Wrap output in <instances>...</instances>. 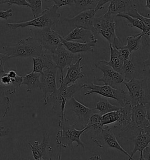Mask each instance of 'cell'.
Listing matches in <instances>:
<instances>
[{
	"label": "cell",
	"instance_id": "8",
	"mask_svg": "<svg viewBox=\"0 0 150 160\" xmlns=\"http://www.w3.org/2000/svg\"><path fill=\"white\" fill-rule=\"evenodd\" d=\"M35 37L45 52L52 53L62 44L60 35L52 28L35 31Z\"/></svg>",
	"mask_w": 150,
	"mask_h": 160
},
{
	"label": "cell",
	"instance_id": "4",
	"mask_svg": "<svg viewBox=\"0 0 150 160\" xmlns=\"http://www.w3.org/2000/svg\"><path fill=\"white\" fill-rule=\"evenodd\" d=\"M93 27L96 35L100 34L108 41L110 45L117 49H121L124 43L116 33V21L114 16L106 14L93 19Z\"/></svg>",
	"mask_w": 150,
	"mask_h": 160
},
{
	"label": "cell",
	"instance_id": "16",
	"mask_svg": "<svg viewBox=\"0 0 150 160\" xmlns=\"http://www.w3.org/2000/svg\"><path fill=\"white\" fill-rule=\"evenodd\" d=\"M136 8L135 0H112L107 13L112 16L120 14H127L130 10Z\"/></svg>",
	"mask_w": 150,
	"mask_h": 160
},
{
	"label": "cell",
	"instance_id": "1",
	"mask_svg": "<svg viewBox=\"0 0 150 160\" xmlns=\"http://www.w3.org/2000/svg\"><path fill=\"white\" fill-rule=\"evenodd\" d=\"M80 83H73L69 86H60L53 93L48 96L43 100V105L52 104L53 110L59 115V126L63 122L65 116V110L68 102L70 100L76 92L82 89Z\"/></svg>",
	"mask_w": 150,
	"mask_h": 160
},
{
	"label": "cell",
	"instance_id": "53",
	"mask_svg": "<svg viewBox=\"0 0 150 160\" xmlns=\"http://www.w3.org/2000/svg\"><path fill=\"white\" fill-rule=\"evenodd\" d=\"M45 160V159H44V158H38V159H37V160Z\"/></svg>",
	"mask_w": 150,
	"mask_h": 160
},
{
	"label": "cell",
	"instance_id": "3",
	"mask_svg": "<svg viewBox=\"0 0 150 160\" xmlns=\"http://www.w3.org/2000/svg\"><path fill=\"white\" fill-rule=\"evenodd\" d=\"M2 49L9 58H33L40 57L45 52L40 43L33 37L22 39L14 46H4Z\"/></svg>",
	"mask_w": 150,
	"mask_h": 160
},
{
	"label": "cell",
	"instance_id": "52",
	"mask_svg": "<svg viewBox=\"0 0 150 160\" xmlns=\"http://www.w3.org/2000/svg\"><path fill=\"white\" fill-rule=\"evenodd\" d=\"M5 92L4 90L2 89V88L0 86V96H2V95H5Z\"/></svg>",
	"mask_w": 150,
	"mask_h": 160
},
{
	"label": "cell",
	"instance_id": "5",
	"mask_svg": "<svg viewBox=\"0 0 150 160\" xmlns=\"http://www.w3.org/2000/svg\"><path fill=\"white\" fill-rule=\"evenodd\" d=\"M58 9L59 8L54 4L43 11L41 15L32 20L20 22L7 23V25L12 30L28 27H32L39 29L52 28V26L59 22L61 18V14L58 12Z\"/></svg>",
	"mask_w": 150,
	"mask_h": 160
},
{
	"label": "cell",
	"instance_id": "24",
	"mask_svg": "<svg viewBox=\"0 0 150 160\" xmlns=\"http://www.w3.org/2000/svg\"><path fill=\"white\" fill-rule=\"evenodd\" d=\"M133 141H134V147L133 150L131 151V154H130L131 158H133V156L134 154L137 151H139L140 153V157L139 160H143L142 152L150 144V138L142 132V130L137 135V136L133 140Z\"/></svg>",
	"mask_w": 150,
	"mask_h": 160
},
{
	"label": "cell",
	"instance_id": "36",
	"mask_svg": "<svg viewBox=\"0 0 150 160\" xmlns=\"http://www.w3.org/2000/svg\"><path fill=\"white\" fill-rule=\"evenodd\" d=\"M118 114L117 111L106 113L102 116V123L103 126L117 122Z\"/></svg>",
	"mask_w": 150,
	"mask_h": 160
},
{
	"label": "cell",
	"instance_id": "2",
	"mask_svg": "<svg viewBox=\"0 0 150 160\" xmlns=\"http://www.w3.org/2000/svg\"><path fill=\"white\" fill-rule=\"evenodd\" d=\"M76 124H71L69 120L65 118L61 125L59 126L60 130L57 132L56 141L59 149L62 147L65 148H69L71 150H74L73 142L77 143L78 147L81 146L84 149V143L81 140L80 137L87 130H89L88 126L84 127L79 130L75 128Z\"/></svg>",
	"mask_w": 150,
	"mask_h": 160
},
{
	"label": "cell",
	"instance_id": "9",
	"mask_svg": "<svg viewBox=\"0 0 150 160\" xmlns=\"http://www.w3.org/2000/svg\"><path fill=\"white\" fill-rule=\"evenodd\" d=\"M96 68L103 72V76L97 78L98 82H102L105 85H108L114 89L122 88V85L124 82V76L114 71L112 67L102 60L95 64Z\"/></svg>",
	"mask_w": 150,
	"mask_h": 160
},
{
	"label": "cell",
	"instance_id": "35",
	"mask_svg": "<svg viewBox=\"0 0 150 160\" xmlns=\"http://www.w3.org/2000/svg\"><path fill=\"white\" fill-rule=\"evenodd\" d=\"M30 5V8L32 11L33 17L37 18L41 15L42 12V0H26Z\"/></svg>",
	"mask_w": 150,
	"mask_h": 160
},
{
	"label": "cell",
	"instance_id": "13",
	"mask_svg": "<svg viewBox=\"0 0 150 160\" xmlns=\"http://www.w3.org/2000/svg\"><path fill=\"white\" fill-rule=\"evenodd\" d=\"M58 69V68L55 64L46 70L43 71L41 73L40 79L42 85L41 90L43 93L44 99H46L50 94L55 92L58 89L56 84Z\"/></svg>",
	"mask_w": 150,
	"mask_h": 160
},
{
	"label": "cell",
	"instance_id": "44",
	"mask_svg": "<svg viewBox=\"0 0 150 160\" xmlns=\"http://www.w3.org/2000/svg\"><path fill=\"white\" fill-rule=\"evenodd\" d=\"M112 0H100L98 2V5L96 7L95 10L98 11V10H103L104 8V5L107 4L108 2H110Z\"/></svg>",
	"mask_w": 150,
	"mask_h": 160
},
{
	"label": "cell",
	"instance_id": "22",
	"mask_svg": "<svg viewBox=\"0 0 150 160\" xmlns=\"http://www.w3.org/2000/svg\"><path fill=\"white\" fill-rule=\"evenodd\" d=\"M63 38L68 41L82 40L83 43L89 42L97 39L96 35L91 31L81 28H75Z\"/></svg>",
	"mask_w": 150,
	"mask_h": 160
},
{
	"label": "cell",
	"instance_id": "37",
	"mask_svg": "<svg viewBox=\"0 0 150 160\" xmlns=\"http://www.w3.org/2000/svg\"><path fill=\"white\" fill-rule=\"evenodd\" d=\"M52 1L55 3V5H56L59 8L65 6V5H69L72 7L75 4L76 0H48Z\"/></svg>",
	"mask_w": 150,
	"mask_h": 160
},
{
	"label": "cell",
	"instance_id": "15",
	"mask_svg": "<svg viewBox=\"0 0 150 160\" xmlns=\"http://www.w3.org/2000/svg\"><path fill=\"white\" fill-rule=\"evenodd\" d=\"M83 58L80 57L75 63H73L68 68V71L65 77L59 80L60 86H66L70 83H75L79 79L84 78V74L82 73L83 66L81 65Z\"/></svg>",
	"mask_w": 150,
	"mask_h": 160
},
{
	"label": "cell",
	"instance_id": "11",
	"mask_svg": "<svg viewBox=\"0 0 150 160\" xmlns=\"http://www.w3.org/2000/svg\"><path fill=\"white\" fill-rule=\"evenodd\" d=\"M96 12L95 10L83 11L75 15L72 18H64L63 22L70 28H73V29L75 28L85 29L91 31L96 35L94 29L93 19L95 18Z\"/></svg>",
	"mask_w": 150,
	"mask_h": 160
},
{
	"label": "cell",
	"instance_id": "30",
	"mask_svg": "<svg viewBox=\"0 0 150 160\" xmlns=\"http://www.w3.org/2000/svg\"><path fill=\"white\" fill-rule=\"evenodd\" d=\"M94 108L103 115L106 113L117 111L120 108L110 103L107 99L102 98L96 104V108Z\"/></svg>",
	"mask_w": 150,
	"mask_h": 160
},
{
	"label": "cell",
	"instance_id": "12",
	"mask_svg": "<svg viewBox=\"0 0 150 160\" xmlns=\"http://www.w3.org/2000/svg\"><path fill=\"white\" fill-rule=\"evenodd\" d=\"M76 56L75 54L72 53L66 48L63 44L58 48V49L53 53H52V61L56 65L58 69L61 71L60 79L63 78V70L66 66H69L75 61H78L80 58Z\"/></svg>",
	"mask_w": 150,
	"mask_h": 160
},
{
	"label": "cell",
	"instance_id": "32",
	"mask_svg": "<svg viewBox=\"0 0 150 160\" xmlns=\"http://www.w3.org/2000/svg\"><path fill=\"white\" fill-rule=\"evenodd\" d=\"M136 71V66L131 59L124 61L122 68V74L124 77V82H128L134 78Z\"/></svg>",
	"mask_w": 150,
	"mask_h": 160
},
{
	"label": "cell",
	"instance_id": "39",
	"mask_svg": "<svg viewBox=\"0 0 150 160\" xmlns=\"http://www.w3.org/2000/svg\"><path fill=\"white\" fill-rule=\"evenodd\" d=\"M8 5H17L30 8V5L26 0H9Z\"/></svg>",
	"mask_w": 150,
	"mask_h": 160
},
{
	"label": "cell",
	"instance_id": "26",
	"mask_svg": "<svg viewBox=\"0 0 150 160\" xmlns=\"http://www.w3.org/2000/svg\"><path fill=\"white\" fill-rule=\"evenodd\" d=\"M41 75V73L32 72L23 76L22 85L27 86L28 92H31L35 90H41L42 85L40 79Z\"/></svg>",
	"mask_w": 150,
	"mask_h": 160
},
{
	"label": "cell",
	"instance_id": "21",
	"mask_svg": "<svg viewBox=\"0 0 150 160\" xmlns=\"http://www.w3.org/2000/svg\"><path fill=\"white\" fill-rule=\"evenodd\" d=\"M50 136L48 132L45 131L43 133V138L41 143L38 141H34V144H32L28 142L30 146L34 160L43 158L47 154V147L49 146Z\"/></svg>",
	"mask_w": 150,
	"mask_h": 160
},
{
	"label": "cell",
	"instance_id": "20",
	"mask_svg": "<svg viewBox=\"0 0 150 160\" xmlns=\"http://www.w3.org/2000/svg\"><path fill=\"white\" fill-rule=\"evenodd\" d=\"M23 77L18 75L15 78H11L7 75V73L1 76L0 86L2 88L5 93L9 95L14 94L16 90L19 89L22 85Z\"/></svg>",
	"mask_w": 150,
	"mask_h": 160
},
{
	"label": "cell",
	"instance_id": "50",
	"mask_svg": "<svg viewBox=\"0 0 150 160\" xmlns=\"http://www.w3.org/2000/svg\"><path fill=\"white\" fill-rule=\"evenodd\" d=\"M145 2H146L145 7L150 10V0H145ZM149 18H150V16Z\"/></svg>",
	"mask_w": 150,
	"mask_h": 160
},
{
	"label": "cell",
	"instance_id": "18",
	"mask_svg": "<svg viewBox=\"0 0 150 160\" xmlns=\"http://www.w3.org/2000/svg\"><path fill=\"white\" fill-rule=\"evenodd\" d=\"M131 119V122L140 129H142L150 124V120L147 116L145 105L137 104L132 106Z\"/></svg>",
	"mask_w": 150,
	"mask_h": 160
},
{
	"label": "cell",
	"instance_id": "6",
	"mask_svg": "<svg viewBox=\"0 0 150 160\" xmlns=\"http://www.w3.org/2000/svg\"><path fill=\"white\" fill-rule=\"evenodd\" d=\"M127 89L132 106L148 103L150 100V90L148 87L147 78L143 79L132 78L128 82H124Z\"/></svg>",
	"mask_w": 150,
	"mask_h": 160
},
{
	"label": "cell",
	"instance_id": "34",
	"mask_svg": "<svg viewBox=\"0 0 150 160\" xmlns=\"http://www.w3.org/2000/svg\"><path fill=\"white\" fill-rule=\"evenodd\" d=\"M11 108V101L8 96H0V118H4Z\"/></svg>",
	"mask_w": 150,
	"mask_h": 160
},
{
	"label": "cell",
	"instance_id": "47",
	"mask_svg": "<svg viewBox=\"0 0 150 160\" xmlns=\"http://www.w3.org/2000/svg\"><path fill=\"white\" fill-rule=\"evenodd\" d=\"M143 65H144V67H149L150 70H149V74L150 73V55L148 57V58L145 60V61L143 62Z\"/></svg>",
	"mask_w": 150,
	"mask_h": 160
},
{
	"label": "cell",
	"instance_id": "40",
	"mask_svg": "<svg viewBox=\"0 0 150 160\" xmlns=\"http://www.w3.org/2000/svg\"><path fill=\"white\" fill-rule=\"evenodd\" d=\"M13 15V10L12 8H9L5 11H0V18L7 20L9 17Z\"/></svg>",
	"mask_w": 150,
	"mask_h": 160
},
{
	"label": "cell",
	"instance_id": "14",
	"mask_svg": "<svg viewBox=\"0 0 150 160\" xmlns=\"http://www.w3.org/2000/svg\"><path fill=\"white\" fill-rule=\"evenodd\" d=\"M67 104L70 105L71 110L74 112L77 118L78 122L75 123L76 125L79 124L83 128L86 127L90 118L94 114L96 111L95 108H90L86 106L78 101L73 96L68 102Z\"/></svg>",
	"mask_w": 150,
	"mask_h": 160
},
{
	"label": "cell",
	"instance_id": "19",
	"mask_svg": "<svg viewBox=\"0 0 150 160\" xmlns=\"http://www.w3.org/2000/svg\"><path fill=\"white\" fill-rule=\"evenodd\" d=\"M63 45L70 52L76 54L80 52H94L93 48L96 46L98 43V39L90 42L86 43H80L73 41H66L63 37L61 38Z\"/></svg>",
	"mask_w": 150,
	"mask_h": 160
},
{
	"label": "cell",
	"instance_id": "46",
	"mask_svg": "<svg viewBox=\"0 0 150 160\" xmlns=\"http://www.w3.org/2000/svg\"><path fill=\"white\" fill-rule=\"evenodd\" d=\"M142 132L150 138V124L142 128Z\"/></svg>",
	"mask_w": 150,
	"mask_h": 160
},
{
	"label": "cell",
	"instance_id": "33",
	"mask_svg": "<svg viewBox=\"0 0 150 160\" xmlns=\"http://www.w3.org/2000/svg\"><path fill=\"white\" fill-rule=\"evenodd\" d=\"M116 17L127 19L128 22L127 25L129 27L137 28L141 30V31L144 29L143 24H142V22L139 19H137L136 18H133L131 16H130L128 15L125 14H120L117 15Z\"/></svg>",
	"mask_w": 150,
	"mask_h": 160
},
{
	"label": "cell",
	"instance_id": "31",
	"mask_svg": "<svg viewBox=\"0 0 150 160\" xmlns=\"http://www.w3.org/2000/svg\"><path fill=\"white\" fill-rule=\"evenodd\" d=\"M102 114L100 113H94L89 119L87 126L93 129L95 135L100 134L104 128L102 123Z\"/></svg>",
	"mask_w": 150,
	"mask_h": 160
},
{
	"label": "cell",
	"instance_id": "48",
	"mask_svg": "<svg viewBox=\"0 0 150 160\" xmlns=\"http://www.w3.org/2000/svg\"><path fill=\"white\" fill-rule=\"evenodd\" d=\"M102 160L100 155L96 154V155H92L89 158L88 160Z\"/></svg>",
	"mask_w": 150,
	"mask_h": 160
},
{
	"label": "cell",
	"instance_id": "27",
	"mask_svg": "<svg viewBox=\"0 0 150 160\" xmlns=\"http://www.w3.org/2000/svg\"><path fill=\"white\" fill-rule=\"evenodd\" d=\"M100 0H76L73 5V13L75 15L88 10H95Z\"/></svg>",
	"mask_w": 150,
	"mask_h": 160
},
{
	"label": "cell",
	"instance_id": "55",
	"mask_svg": "<svg viewBox=\"0 0 150 160\" xmlns=\"http://www.w3.org/2000/svg\"><path fill=\"white\" fill-rule=\"evenodd\" d=\"M28 160H29V159H28Z\"/></svg>",
	"mask_w": 150,
	"mask_h": 160
},
{
	"label": "cell",
	"instance_id": "25",
	"mask_svg": "<svg viewBox=\"0 0 150 160\" xmlns=\"http://www.w3.org/2000/svg\"><path fill=\"white\" fill-rule=\"evenodd\" d=\"M110 59L108 62H105L108 65L112 67V69L120 74H122V68L124 60L120 55L118 50L113 47L112 45H110Z\"/></svg>",
	"mask_w": 150,
	"mask_h": 160
},
{
	"label": "cell",
	"instance_id": "45",
	"mask_svg": "<svg viewBox=\"0 0 150 160\" xmlns=\"http://www.w3.org/2000/svg\"><path fill=\"white\" fill-rule=\"evenodd\" d=\"M7 75L9 77H10L11 78H12V79L15 78L18 76L17 72H16V71H15V70H11V71H9L8 72H7Z\"/></svg>",
	"mask_w": 150,
	"mask_h": 160
},
{
	"label": "cell",
	"instance_id": "29",
	"mask_svg": "<svg viewBox=\"0 0 150 160\" xmlns=\"http://www.w3.org/2000/svg\"><path fill=\"white\" fill-rule=\"evenodd\" d=\"M127 15L131 16L133 18H136L137 19H139L142 24L144 25V29L141 31V33L144 37L148 36L150 37V18L145 17L142 15L140 14L138 12L137 8H134L130 10L127 14Z\"/></svg>",
	"mask_w": 150,
	"mask_h": 160
},
{
	"label": "cell",
	"instance_id": "17",
	"mask_svg": "<svg viewBox=\"0 0 150 160\" xmlns=\"http://www.w3.org/2000/svg\"><path fill=\"white\" fill-rule=\"evenodd\" d=\"M118 120L113 126L118 132L124 130L131 122L132 117V104L130 102H128L117 111Z\"/></svg>",
	"mask_w": 150,
	"mask_h": 160
},
{
	"label": "cell",
	"instance_id": "28",
	"mask_svg": "<svg viewBox=\"0 0 150 160\" xmlns=\"http://www.w3.org/2000/svg\"><path fill=\"white\" fill-rule=\"evenodd\" d=\"M143 35L141 33H138L135 35H131L127 38V45L122 48L127 49L130 53L140 49L142 47V39Z\"/></svg>",
	"mask_w": 150,
	"mask_h": 160
},
{
	"label": "cell",
	"instance_id": "42",
	"mask_svg": "<svg viewBox=\"0 0 150 160\" xmlns=\"http://www.w3.org/2000/svg\"><path fill=\"white\" fill-rule=\"evenodd\" d=\"M143 160H150V142L142 152Z\"/></svg>",
	"mask_w": 150,
	"mask_h": 160
},
{
	"label": "cell",
	"instance_id": "54",
	"mask_svg": "<svg viewBox=\"0 0 150 160\" xmlns=\"http://www.w3.org/2000/svg\"><path fill=\"white\" fill-rule=\"evenodd\" d=\"M0 124H1V118H0ZM0 126H1V125H0Z\"/></svg>",
	"mask_w": 150,
	"mask_h": 160
},
{
	"label": "cell",
	"instance_id": "7",
	"mask_svg": "<svg viewBox=\"0 0 150 160\" xmlns=\"http://www.w3.org/2000/svg\"><path fill=\"white\" fill-rule=\"evenodd\" d=\"M82 89H90L84 96H88L92 93L100 94L103 97L117 100L122 105L124 106L128 102H130L128 92L122 88L114 89L108 85L99 86L92 83L90 84L82 85Z\"/></svg>",
	"mask_w": 150,
	"mask_h": 160
},
{
	"label": "cell",
	"instance_id": "41",
	"mask_svg": "<svg viewBox=\"0 0 150 160\" xmlns=\"http://www.w3.org/2000/svg\"><path fill=\"white\" fill-rule=\"evenodd\" d=\"M118 52L120 53V55L124 60V61L131 59V53L127 49L122 48L121 49L118 50Z\"/></svg>",
	"mask_w": 150,
	"mask_h": 160
},
{
	"label": "cell",
	"instance_id": "49",
	"mask_svg": "<svg viewBox=\"0 0 150 160\" xmlns=\"http://www.w3.org/2000/svg\"><path fill=\"white\" fill-rule=\"evenodd\" d=\"M145 107H146V109H147V116H148V118L150 120V100L149 102L147 104H145Z\"/></svg>",
	"mask_w": 150,
	"mask_h": 160
},
{
	"label": "cell",
	"instance_id": "43",
	"mask_svg": "<svg viewBox=\"0 0 150 160\" xmlns=\"http://www.w3.org/2000/svg\"><path fill=\"white\" fill-rule=\"evenodd\" d=\"M11 132V128H5L4 126H0V138L7 136Z\"/></svg>",
	"mask_w": 150,
	"mask_h": 160
},
{
	"label": "cell",
	"instance_id": "56",
	"mask_svg": "<svg viewBox=\"0 0 150 160\" xmlns=\"http://www.w3.org/2000/svg\"></svg>",
	"mask_w": 150,
	"mask_h": 160
},
{
	"label": "cell",
	"instance_id": "51",
	"mask_svg": "<svg viewBox=\"0 0 150 160\" xmlns=\"http://www.w3.org/2000/svg\"><path fill=\"white\" fill-rule=\"evenodd\" d=\"M9 0H0V4H8Z\"/></svg>",
	"mask_w": 150,
	"mask_h": 160
},
{
	"label": "cell",
	"instance_id": "38",
	"mask_svg": "<svg viewBox=\"0 0 150 160\" xmlns=\"http://www.w3.org/2000/svg\"><path fill=\"white\" fill-rule=\"evenodd\" d=\"M9 59V57L6 54L0 53V75H2L6 73L4 71L5 64Z\"/></svg>",
	"mask_w": 150,
	"mask_h": 160
},
{
	"label": "cell",
	"instance_id": "23",
	"mask_svg": "<svg viewBox=\"0 0 150 160\" xmlns=\"http://www.w3.org/2000/svg\"><path fill=\"white\" fill-rule=\"evenodd\" d=\"M33 61V72L41 73L45 68L48 69L55 65L52 59V53L45 52L40 57L32 58Z\"/></svg>",
	"mask_w": 150,
	"mask_h": 160
},
{
	"label": "cell",
	"instance_id": "10",
	"mask_svg": "<svg viewBox=\"0 0 150 160\" xmlns=\"http://www.w3.org/2000/svg\"><path fill=\"white\" fill-rule=\"evenodd\" d=\"M93 140L96 145L100 148L116 149L126 155L128 157V160H134L120 144L112 132V128L110 126H104L102 132L94 137Z\"/></svg>",
	"mask_w": 150,
	"mask_h": 160
}]
</instances>
